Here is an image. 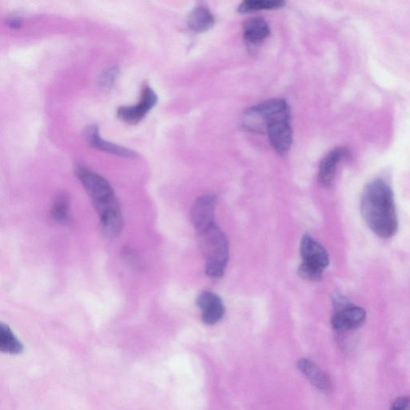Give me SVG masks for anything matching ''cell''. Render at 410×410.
<instances>
[{
    "label": "cell",
    "instance_id": "d6986e66",
    "mask_svg": "<svg viewBox=\"0 0 410 410\" xmlns=\"http://www.w3.org/2000/svg\"><path fill=\"white\" fill-rule=\"evenodd\" d=\"M119 70L116 68H110L102 72L99 79V86L102 89H110L119 75Z\"/></svg>",
    "mask_w": 410,
    "mask_h": 410
},
{
    "label": "cell",
    "instance_id": "e0dca14e",
    "mask_svg": "<svg viewBox=\"0 0 410 410\" xmlns=\"http://www.w3.org/2000/svg\"><path fill=\"white\" fill-rule=\"evenodd\" d=\"M285 5L286 2L281 0H246L239 5L238 11L246 14L257 11L279 9Z\"/></svg>",
    "mask_w": 410,
    "mask_h": 410
},
{
    "label": "cell",
    "instance_id": "44dd1931",
    "mask_svg": "<svg viewBox=\"0 0 410 410\" xmlns=\"http://www.w3.org/2000/svg\"><path fill=\"white\" fill-rule=\"evenodd\" d=\"M390 410H410V397H397L392 404Z\"/></svg>",
    "mask_w": 410,
    "mask_h": 410
},
{
    "label": "cell",
    "instance_id": "7c38bea8",
    "mask_svg": "<svg viewBox=\"0 0 410 410\" xmlns=\"http://www.w3.org/2000/svg\"><path fill=\"white\" fill-rule=\"evenodd\" d=\"M351 152L346 148H336L324 156L320 165L318 182L323 187H329L333 183L337 166L342 160L348 159Z\"/></svg>",
    "mask_w": 410,
    "mask_h": 410
},
{
    "label": "cell",
    "instance_id": "2e32d148",
    "mask_svg": "<svg viewBox=\"0 0 410 410\" xmlns=\"http://www.w3.org/2000/svg\"><path fill=\"white\" fill-rule=\"evenodd\" d=\"M22 343L17 339L8 325H0V351L10 354H18L23 351Z\"/></svg>",
    "mask_w": 410,
    "mask_h": 410
},
{
    "label": "cell",
    "instance_id": "3957f363",
    "mask_svg": "<svg viewBox=\"0 0 410 410\" xmlns=\"http://www.w3.org/2000/svg\"><path fill=\"white\" fill-rule=\"evenodd\" d=\"M199 242L206 262V274L220 279L225 274L228 261V241L216 224L199 233Z\"/></svg>",
    "mask_w": 410,
    "mask_h": 410
},
{
    "label": "cell",
    "instance_id": "6da1fadb",
    "mask_svg": "<svg viewBox=\"0 0 410 410\" xmlns=\"http://www.w3.org/2000/svg\"><path fill=\"white\" fill-rule=\"evenodd\" d=\"M361 213L368 227L377 237L387 239L396 234L399 219L394 192L382 178L368 184L361 199Z\"/></svg>",
    "mask_w": 410,
    "mask_h": 410
},
{
    "label": "cell",
    "instance_id": "7a4b0ae2",
    "mask_svg": "<svg viewBox=\"0 0 410 410\" xmlns=\"http://www.w3.org/2000/svg\"><path fill=\"white\" fill-rule=\"evenodd\" d=\"M76 174L98 211L102 233L108 238L119 236L123 228V216L110 184L100 175L82 166L76 167Z\"/></svg>",
    "mask_w": 410,
    "mask_h": 410
},
{
    "label": "cell",
    "instance_id": "8fae6325",
    "mask_svg": "<svg viewBox=\"0 0 410 410\" xmlns=\"http://www.w3.org/2000/svg\"><path fill=\"white\" fill-rule=\"evenodd\" d=\"M197 304L202 312L204 324L213 325L219 322L225 315V305L221 298L212 292H204L197 299Z\"/></svg>",
    "mask_w": 410,
    "mask_h": 410
},
{
    "label": "cell",
    "instance_id": "5b68a950",
    "mask_svg": "<svg viewBox=\"0 0 410 410\" xmlns=\"http://www.w3.org/2000/svg\"><path fill=\"white\" fill-rule=\"evenodd\" d=\"M158 95L147 84L141 88V98L138 104L120 107L117 110V117L126 124H136L146 117V115L158 104Z\"/></svg>",
    "mask_w": 410,
    "mask_h": 410
},
{
    "label": "cell",
    "instance_id": "ac0fdd59",
    "mask_svg": "<svg viewBox=\"0 0 410 410\" xmlns=\"http://www.w3.org/2000/svg\"><path fill=\"white\" fill-rule=\"evenodd\" d=\"M69 200L62 196L57 199L52 209V218L58 223H65L69 218Z\"/></svg>",
    "mask_w": 410,
    "mask_h": 410
},
{
    "label": "cell",
    "instance_id": "5bb4252c",
    "mask_svg": "<svg viewBox=\"0 0 410 410\" xmlns=\"http://www.w3.org/2000/svg\"><path fill=\"white\" fill-rule=\"evenodd\" d=\"M243 33L247 43L257 45L269 37L270 28L268 23L262 18H252L245 23Z\"/></svg>",
    "mask_w": 410,
    "mask_h": 410
},
{
    "label": "cell",
    "instance_id": "52a82bcc",
    "mask_svg": "<svg viewBox=\"0 0 410 410\" xmlns=\"http://www.w3.org/2000/svg\"><path fill=\"white\" fill-rule=\"evenodd\" d=\"M300 252L303 263L322 272L328 267L329 263L328 252L321 244L309 235H305L301 240Z\"/></svg>",
    "mask_w": 410,
    "mask_h": 410
},
{
    "label": "cell",
    "instance_id": "8992f818",
    "mask_svg": "<svg viewBox=\"0 0 410 410\" xmlns=\"http://www.w3.org/2000/svg\"><path fill=\"white\" fill-rule=\"evenodd\" d=\"M216 205V197L210 194L199 197L192 205L190 212L191 221L198 233L206 230L215 224Z\"/></svg>",
    "mask_w": 410,
    "mask_h": 410
},
{
    "label": "cell",
    "instance_id": "4fadbf2b",
    "mask_svg": "<svg viewBox=\"0 0 410 410\" xmlns=\"http://www.w3.org/2000/svg\"><path fill=\"white\" fill-rule=\"evenodd\" d=\"M84 138L90 146L108 154L122 156L125 158H134L136 153L129 148L118 146V144L107 142L100 135L98 125L92 124L84 131Z\"/></svg>",
    "mask_w": 410,
    "mask_h": 410
},
{
    "label": "cell",
    "instance_id": "ffe728a7",
    "mask_svg": "<svg viewBox=\"0 0 410 410\" xmlns=\"http://www.w3.org/2000/svg\"><path fill=\"white\" fill-rule=\"evenodd\" d=\"M322 271L310 266L304 263L300 265L298 269L299 275L303 277V279L311 281H318L322 280L323 276Z\"/></svg>",
    "mask_w": 410,
    "mask_h": 410
},
{
    "label": "cell",
    "instance_id": "7402d4cb",
    "mask_svg": "<svg viewBox=\"0 0 410 410\" xmlns=\"http://www.w3.org/2000/svg\"><path fill=\"white\" fill-rule=\"evenodd\" d=\"M22 17L20 16H11L8 20L9 26L13 28H20L22 24Z\"/></svg>",
    "mask_w": 410,
    "mask_h": 410
},
{
    "label": "cell",
    "instance_id": "9c48e42d",
    "mask_svg": "<svg viewBox=\"0 0 410 410\" xmlns=\"http://www.w3.org/2000/svg\"><path fill=\"white\" fill-rule=\"evenodd\" d=\"M291 119L279 120L267 127L266 132L269 141L276 152L286 155L293 144V131L289 124Z\"/></svg>",
    "mask_w": 410,
    "mask_h": 410
},
{
    "label": "cell",
    "instance_id": "9a60e30c",
    "mask_svg": "<svg viewBox=\"0 0 410 410\" xmlns=\"http://www.w3.org/2000/svg\"><path fill=\"white\" fill-rule=\"evenodd\" d=\"M215 18L209 9L197 8L191 11L188 19L189 28L192 32L205 33L214 26Z\"/></svg>",
    "mask_w": 410,
    "mask_h": 410
},
{
    "label": "cell",
    "instance_id": "30bf717a",
    "mask_svg": "<svg viewBox=\"0 0 410 410\" xmlns=\"http://www.w3.org/2000/svg\"><path fill=\"white\" fill-rule=\"evenodd\" d=\"M298 368L313 387H315L320 392L324 394L333 393L334 385L329 376L312 360L307 358L299 359Z\"/></svg>",
    "mask_w": 410,
    "mask_h": 410
},
{
    "label": "cell",
    "instance_id": "ba28073f",
    "mask_svg": "<svg viewBox=\"0 0 410 410\" xmlns=\"http://www.w3.org/2000/svg\"><path fill=\"white\" fill-rule=\"evenodd\" d=\"M366 312L359 306H346L336 311L332 318V327L340 333L359 328L364 324Z\"/></svg>",
    "mask_w": 410,
    "mask_h": 410
},
{
    "label": "cell",
    "instance_id": "277c9868",
    "mask_svg": "<svg viewBox=\"0 0 410 410\" xmlns=\"http://www.w3.org/2000/svg\"><path fill=\"white\" fill-rule=\"evenodd\" d=\"M291 119V112L286 101L273 99L249 108L242 119L245 129L264 132L267 127L279 120Z\"/></svg>",
    "mask_w": 410,
    "mask_h": 410
}]
</instances>
